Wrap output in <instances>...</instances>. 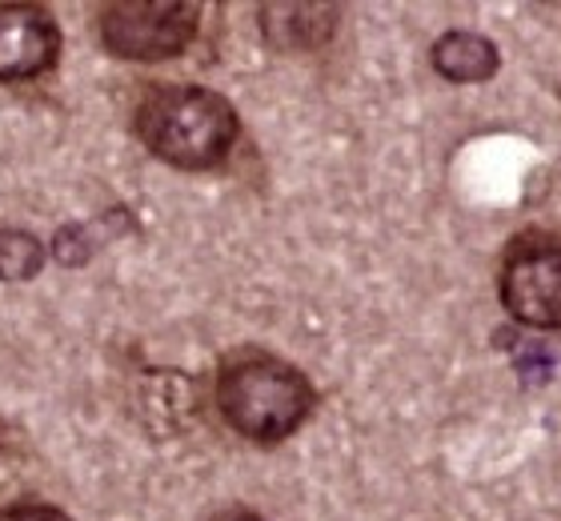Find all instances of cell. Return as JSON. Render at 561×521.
<instances>
[{
	"instance_id": "obj_1",
	"label": "cell",
	"mask_w": 561,
	"mask_h": 521,
	"mask_svg": "<svg viewBox=\"0 0 561 521\" xmlns=\"http://www.w3.org/2000/svg\"><path fill=\"white\" fill-rule=\"evenodd\" d=\"M137 137L157 161L205 173L233 152L241 116L221 93L201 84H157L137 104Z\"/></svg>"
},
{
	"instance_id": "obj_2",
	"label": "cell",
	"mask_w": 561,
	"mask_h": 521,
	"mask_svg": "<svg viewBox=\"0 0 561 521\" xmlns=\"http://www.w3.org/2000/svg\"><path fill=\"white\" fill-rule=\"evenodd\" d=\"M313 385L297 365L270 353H241L217 373V409L249 441L293 438L313 414Z\"/></svg>"
},
{
	"instance_id": "obj_3",
	"label": "cell",
	"mask_w": 561,
	"mask_h": 521,
	"mask_svg": "<svg viewBox=\"0 0 561 521\" xmlns=\"http://www.w3.org/2000/svg\"><path fill=\"white\" fill-rule=\"evenodd\" d=\"M105 53L121 60L181 57L201 33V4L188 0H113L96 12Z\"/></svg>"
},
{
	"instance_id": "obj_4",
	"label": "cell",
	"mask_w": 561,
	"mask_h": 521,
	"mask_svg": "<svg viewBox=\"0 0 561 521\" xmlns=\"http://www.w3.org/2000/svg\"><path fill=\"white\" fill-rule=\"evenodd\" d=\"M502 305L529 329H561V241L510 249L502 265Z\"/></svg>"
},
{
	"instance_id": "obj_5",
	"label": "cell",
	"mask_w": 561,
	"mask_h": 521,
	"mask_svg": "<svg viewBox=\"0 0 561 521\" xmlns=\"http://www.w3.org/2000/svg\"><path fill=\"white\" fill-rule=\"evenodd\" d=\"M60 57V24L45 4L0 0V84L45 77Z\"/></svg>"
},
{
	"instance_id": "obj_6",
	"label": "cell",
	"mask_w": 561,
	"mask_h": 521,
	"mask_svg": "<svg viewBox=\"0 0 561 521\" xmlns=\"http://www.w3.org/2000/svg\"><path fill=\"white\" fill-rule=\"evenodd\" d=\"M261 33L277 53H313L337 33V4H261Z\"/></svg>"
},
{
	"instance_id": "obj_7",
	"label": "cell",
	"mask_w": 561,
	"mask_h": 521,
	"mask_svg": "<svg viewBox=\"0 0 561 521\" xmlns=\"http://www.w3.org/2000/svg\"><path fill=\"white\" fill-rule=\"evenodd\" d=\"M430 60L433 69L454 84H481L490 81V77H497V69H502V53H497V45H493L490 36L466 33V29L437 36L430 48Z\"/></svg>"
},
{
	"instance_id": "obj_8",
	"label": "cell",
	"mask_w": 561,
	"mask_h": 521,
	"mask_svg": "<svg viewBox=\"0 0 561 521\" xmlns=\"http://www.w3.org/2000/svg\"><path fill=\"white\" fill-rule=\"evenodd\" d=\"M45 265L41 237L24 229H0V281H33Z\"/></svg>"
},
{
	"instance_id": "obj_9",
	"label": "cell",
	"mask_w": 561,
	"mask_h": 521,
	"mask_svg": "<svg viewBox=\"0 0 561 521\" xmlns=\"http://www.w3.org/2000/svg\"><path fill=\"white\" fill-rule=\"evenodd\" d=\"M0 521H72V518L60 506H48V501H21V506L0 510Z\"/></svg>"
},
{
	"instance_id": "obj_10",
	"label": "cell",
	"mask_w": 561,
	"mask_h": 521,
	"mask_svg": "<svg viewBox=\"0 0 561 521\" xmlns=\"http://www.w3.org/2000/svg\"><path fill=\"white\" fill-rule=\"evenodd\" d=\"M12 453H16V433H12V426L0 417V469H9Z\"/></svg>"
},
{
	"instance_id": "obj_11",
	"label": "cell",
	"mask_w": 561,
	"mask_h": 521,
	"mask_svg": "<svg viewBox=\"0 0 561 521\" xmlns=\"http://www.w3.org/2000/svg\"><path fill=\"white\" fill-rule=\"evenodd\" d=\"M550 353H541V349H534V353H522V370H538V382L550 373Z\"/></svg>"
},
{
	"instance_id": "obj_12",
	"label": "cell",
	"mask_w": 561,
	"mask_h": 521,
	"mask_svg": "<svg viewBox=\"0 0 561 521\" xmlns=\"http://www.w3.org/2000/svg\"><path fill=\"white\" fill-rule=\"evenodd\" d=\"M237 521H265V518H257V513H241Z\"/></svg>"
}]
</instances>
